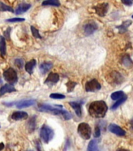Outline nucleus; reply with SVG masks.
Segmentation results:
<instances>
[{"label":"nucleus","mask_w":133,"mask_h":151,"mask_svg":"<svg viewBox=\"0 0 133 151\" xmlns=\"http://www.w3.org/2000/svg\"><path fill=\"white\" fill-rule=\"evenodd\" d=\"M28 117V113L26 112H23V111H16V112H14L11 115V119L14 120H25Z\"/></svg>","instance_id":"11"},{"label":"nucleus","mask_w":133,"mask_h":151,"mask_svg":"<svg viewBox=\"0 0 133 151\" xmlns=\"http://www.w3.org/2000/svg\"><path fill=\"white\" fill-rule=\"evenodd\" d=\"M88 150L89 151H95L98 150V147H97V142L96 140H92L90 141L88 146Z\"/></svg>","instance_id":"24"},{"label":"nucleus","mask_w":133,"mask_h":151,"mask_svg":"<svg viewBox=\"0 0 133 151\" xmlns=\"http://www.w3.org/2000/svg\"><path fill=\"white\" fill-rule=\"evenodd\" d=\"M14 63L19 68H22L23 66V60L21 58H16L14 60Z\"/></svg>","instance_id":"30"},{"label":"nucleus","mask_w":133,"mask_h":151,"mask_svg":"<svg viewBox=\"0 0 133 151\" xmlns=\"http://www.w3.org/2000/svg\"><path fill=\"white\" fill-rule=\"evenodd\" d=\"M132 18H133V15H132Z\"/></svg>","instance_id":"38"},{"label":"nucleus","mask_w":133,"mask_h":151,"mask_svg":"<svg viewBox=\"0 0 133 151\" xmlns=\"http://www.w3.org/2000/svg\"><path fill=\"white\" fill-rule=\"evenodd\" d=\"M76 83L75 82H71V81H69V82L67 83V87H68V92L72 91L74 90V87L76 86Z\"/></svg>","instance_id":"31"},{"label":"nucleus","mask_w":133,"mask_h":151,"mask_svg":"<svg viewBox=\"0 0 133 151\" xmlns=\"http://www.w3.org/2000/svg\"><path fill=\"white\" fill-rule=\"evenodd\" d=\"M16 91V89L14 88L13 84H5L0 88V95L2 96L3 94H6V93H11V92Z\"/></svg>","instance_id":"13"},{"label":"nucleus","mask_w":133,"mask_h":151,"mask_svg":"<svg viewBox=\"0 0 133 151\" xmlns=\"http://www.w3.org/2000/svg\"><path fill=\"white\" fill-rule=\"evenodd\" d=\"M107 112V106L105 101H95L89 106V113L95 118H103Z\"/></svg>","instance_id":"1"},{"label":"nucleus","mask_w":133,"mask_h":151,"mask_svg":"<svg viewBox=\"0 0 133 151\" xmlns=\"http://www.w3.org/2000/svg\"><path fill=\"white\" fill-rule=\"evenodd\" d=\"M53 130L47 125H43L40 130V137L45 143H49V141L53 138Z\"/></svg>","instance_id":"3"},{"label":"nucleus","mask_w":133,"mask_h":151,"mask_svg":"<svg viewBox=\"0 0 133 151\" xmlns=\"http://www.w3.org/2000/svg\"><path fill=\"white\" fill-rule=\"evenodd\" d=\"M49 97L51 98V99H65V95H63V94H58V93H53L49 95Z\"/></svg>","instance_id":"29"},{"label":"nucleus","mask_w":133,"mask_h":151,"mask_svg":"<svg viewBox=\"0 0 133 151\" xmlns=\"http://www.w3.org/2000/svg\"><path fill=\"white\" fill-rule=\"evenodd\" d=\"M60 80V76L57 73H49V75L48 76V77L45 81V83L49 86H53V85L56 84V83L58 82Z\"/></svg>","instance_id":"9"},{"label":"nucleus","mask_w":133,"mask_h":151,"mask_svg":"<svg viewBox=\"0 0 133 151\" xmlns=\"http://www.w3.org/2000/svg\"><path fill=\"white\" fill-rule=\"evenodd\" d=\"M5 147V145L3 142H0V150H3Z\"/></svg>","instance_id":"36"},{"label":"nucleus","mask_w":133,"mask_h":151,"mask_svg":"<svg viewBox=\"0 0 133 151\" xmlns=\"http://www.w3.org/2000/svg\"><path fill=\"white\" fill-rule=\"evenodd\" d=\"M0 11H9L11 12V13H14V9H13L12 7L0 2Z\"/></svg>","instance_id":"27"},{"label":"nucleus","mask_w":133,"mask_h":151,"mask_svg":"<svg viewBox=\"0 0 133 151\" xmlns=\"http://www.w3.org/2000/svg\"><path fill=\"white\" fill-rule=\"evenodd\" d=\"M132 24V21H124V23L122 24V25H120L117 27V29L119 30V32H126L127 30V28H129V25L131 24Z\"/></svg>","instance_id":"20"},{"label":"nucleus","mask_w":133,"mask_h":151,"mask_svg":"<svg viewBox=\"0 0 133 151\" xmlns=\"http://www.w3.org/2000/svg\"><path fill=\"white\" fill-rule=\"evenodd\" d=\"M36 65V61L35 59H32L31 60L28 62H27L25 65V70L28 72L29 74H32L33 70H34V68Z\"/></svg>","instance_id":"17"},{"label":"nucleus","mask_w":133,"mask_h":151,"mask_svg":"<svg viewBox=\"0 0 133 151\" xmlns=\"http://www.w3.org/2000/svg\"><path fill=\"white\" fill-rule=\"evenodd\" d=\"M131 126H132V127L133 128V120L131 121Z\"/></svg>","instance_id":"37"},{"label":"nucleus","mask_w":133,"mask_h":151,"mask_svg":"<svg viewBox=\"0 0 133 151\" xmlns=\"http://www.w3.org/2000/svg\"><path fill=\"white\" fill-rule=\"evenodd\" d=\"M123 96H124V92L116 91V92H114V93L111 94V99H112L113 100H118V99H120Z\"/></svg>","instance_id":"25"},{"label":"nucleus","mask_w":133,"mask_h":151,"mask_svg":"<svg viewBox=\"0 0 133 151\" xmlns=\"http://www.w3.org/2000/svg\"><path fill=\"white\" fill-rule=\"evenodd\" d=\"M53 67V64L51 62H44L40 65L39 69L40 72L42 73V74H46L47 72H49L50 69Z\"/></svg>","instance_id":"16"},{"label":"nucleus","mask_w":133,"mask_h":151,"mask_svg":"<svg viewBox=\"0 0 133 151\" xmlns=\"http://www.w3.org/2000/svg\"><path fill=\"white\" fill-rule=\"evenodd\" d=\"M12 28L10 27L7 28L6 30L4 32V37L6 38L7 40H9V38H10V31H11Z\"/></svg>","instance_id":"33"},{"label":"nucleus","mask_w":133,"mask_h":151,"mask_svg":"<svg viewBox=\"0 0 133 151\" xmlns=\"http://www.w3.org/2000/svg\"><path fill=\"white\" fill-rule=\"evenodd\" d=\"M122 2L124 3V5L127 6H131L133 3V0H122Z\"/></svg>","instance_id":"35"},{"label":"nucleus","mask_w":133,"mask_h":151,"mask_svg":"<svg viewBox=\"0 0 133 151\" xmlns=\"http://www.w3.org/2000/svg\"><path fill=\"white\" fill-rule=\"evenodd\" d=\"M59 0H46L42 2V6H60Z\"/></svg>","instance_id":"22"},{"label":"nucleus","mask_w":133,"mask_h":151,"mask_svg":"<svg viewBox=\"0 0 133 151\" xmlns=\"http://www.w3.org/2000/svg\"><path fill=\"white\" fill-rule=\"evenodd\" d=\"M110 77H111L112 81H114L113 83H115L116 84H119L123 81V77L122 76V75L117 72H113L112 75H110Z\"/></svg>","instance_id":"18"},{"label":"nucleus","mask_w":133,"mask_h":151,"mask_svg":"<svg viewBox=\"0 0 133 151\" xmlns=\"http://www.w3.org/2000/svg\"><path fill=\"white\" fill-rule=\"evenodd\" d=\"M35 104V100L33 99H28V100H22V101H19L17 102H14V105L16 106V108L21 109V108H27L29 106H31Z\"/></svg>","instance_id":"8"},{"label":"nucleus","mask_w":133,"mask_h":151,"mask_svg":"<svg viewBox=\"0 0 133 151\" xmlns=\"http://www.w3.org/2000/svg\"><path fill=\"white\" fill-rule=\"evenodd\" d=\"M122 63L124 64V66L126 67H131L133 65V62L132 61V59L130 58V57L129 55H126L123 58V60H122Z\"/></svg>","instance_id":"23"},{"label":"nucleus","mask_w":133,"mask_h":151,"mask_svg":"<svg viewBox=\"0 0 133 151\" xmlns=\"http://www.w3.org/2000/svg\"><path fill=\"white\" fill-rule=\"evenodd\" d=\"M38 109L41 112L52 113V114H55V115L62 114L63 111L61 106H56V107H53V106H50L48 104H40Z\"/></svg>","instance_id":"2"},{"label":"nucleus","mask_w":133,"mask_h":151,"mask_svg":"<svg viewBox=\"0 0 133 151\" xmlns=\"http://www.w3.org/2000/svg\"><path fill=\"white\" fill-rule=\"evenodd\" d=\"M108 129H109L110 132H112V133L117 134V135H119V136H124V135H125V132H124V130L122 129V127H120L119 126L114 124H111L109 125Z\"/></svg>","instance_id":"10"},{"label":"nucleus","mask_w":133,"mask_h":151,"mask_svg":"<svg viewBox=\"0 0 133 151\" xmlns=\"http://www.w3.org/2000/svg\"><path fill=\"white\" fill-rule=\"evenodd\" d=\"M94 9H95L96 14H98L99 16L103 17L105 16V14H107V12L108 10V4L105 3V2L100 3V4H98L94 7Z\"/></svg>","instance_id":"7"},{"label":"nucleus","mask_w":133,"mask_h":151,"mask_svg":"<svg viewBox=\"0 0 133 151\" xmlns=\"http://www.w3.org/2000/svg\"><path fill=\"white\" fill-rule=\"evenodd\" d=\"M78 132L84 139H89L91 137V127L86 123H81L78 127Z\"/></svg>","instance_id":"5"},{"label":"nucleus","mask_w":133,"mask_h":151,"mask_svg":"<svg viewBox=\"0 0 133 151\" xmlns=\"http://www.w3.org/2000/svg\"><path fill=\"white\" fill-rule=\"evenodd\" d=\"M35 119H36V116H34L28 121V128H29L30 132H33L36 127V120Z\"/></svg>","instance_id":"21"},{"label":"nucleus","mask_w":133,"mask_h":151,"mask_svg":"<svg viewBox=\"0 0 133 151\" xmlns=\"http://www.w3.org/2000/svg\"><path fill=\"white\" fill-rule=\"evenodd\" d=\"M24 18H10L7 19V22H21V21H24Z\"/></svg>","instance_id":"32"},{"label":"nucleus","mask_w":133,"mask_h":151,"mask_svg":"<svg viewBox=\"0 0 133 151\" xmlns=\"http://www.w3.org/2000/svg\"><path fill=\"white\" fill-rule=\"evenodd\" d=\"M6 54V45L4 36H0V54L2 58Z\"/></svg>","instance_id":"15"},{"label":"nucleus","mask_w":133,"mask_h":151,"mask_svg":"<svg viewBox=\"0 0 133 151\" xmlns=\"http://www.w3.org/2000/svg\"><path fill=\"white\" fill-rule=\"evenodd\" d=\"M127 99V96H123L122 98H121L120 99L117 100V101H116L112 106V109H117L118 106H120V105H122V103H124V101H126Z\"/></svg>","instance_id":"26"},{"label":"nucleus","mask_w":133,"mask_h":151,"mask_svg":"<svg viewBox=\"0 0 133 151\" xmlns=\"http://www.w3.org/2000/svg\"><path fill=\"white\" fill-rule=\"evenodd\" d=\"M3 77L5 80L10 83V84H14L17 82L18 80V76L16 70L13 68H9L6 69L3 72Z\"/></svg>","instance_id":"4"},{"label":"nucleus","mask_w":133,"mask_h":151,"mask_svg":"<svg viewBox=\"0 0 133 151\" xmlns=\"http://www.w3.org/2000/svg\"><path fill=\"white\" fill-rule=\"evenodd\" d=\"M97 28H98V26H97V24L96 23H94V22H89V23H88L85 26V33L87 35H91V34H92L97 29Z\"/></svg>","instance_id":"12"},{"label":"nucleus","mask_w":133,"mask_h":151,"mask_svg":"<svg viewBox=\"0 0 133 151\" xmlns=\"http://www.w3.org/2000/svg\"><path fill=\"white\" fill-rule=\"evenodd\" d=\"M101 88V85L100 83L97 81L96 80H92L89 82L86 83L85 84V90L86 91L88 92H93L96 91Z\"/></svg>","instance_id":"6"},{"label":"nucleus","mask_w":133,"mask_h":151,"mask_svg":"<svg viewBox=\"0 0 133 151\" xmlns=\"http://www.w3.org/2000/svg\"><path fill=\"white\" fill-rule=\"evenodd\" d=\"M31 8V5L28 3H21L17 6V8L15 10V14H21L24 13V12L28 11V9Z\"/></svg>","instance_id":"14"},{"label":"nucleus","mask_w":133,"mask_h":151,"mask_svg":"<svg viewBox=\"0 0 133 151\" xmlns=\"http://www.w3.org/2000/svg\"><path fill=\"white\" fill-rule=\"evenodd\" d=\"M70 106L74 109V110L75 111V113L77 114V116H78L79 117L82 116V108H81V105H80L78 102H76V101H70Z\"/></svg>","instance_id":"19"},{"label":"nucleus","mask_w":133,"mask_h":151,"mask_svg":"<svg viewBox=\"0 0 133 151\" xmlns=\"http://www.w3.org/2000/svg\"><path fill=\"white\" fill-rule=\"evenodd\" d=\"M31 32H32V35L34 37L37 38V39H42V36L40 35L39 32H38L37 28H35L34 26H31Z\"/></svg>","instance_id":"28"},{"label":"nucleus","mask_w":133,"mask_h":151,"mask_svg":"<svg viewBox=\"0 0 133 151\" xmlns=\"http://www.w3.org/2000/svg\"><path fill=\"white\" fill-rule=\"evenodd\" d=\"M100 136V127L97 126L95 128V132H94V137L95 138H99V137Z\"/></svg>","instance_id":"34"}]
</instances>
